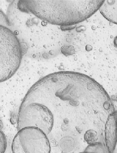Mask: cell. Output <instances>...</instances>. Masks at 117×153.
<instances>
[{"instance_id":"3","label":"cell","mask_w":117,"mask_h":153,"mask_svg":"<svg viewBox=\"0 0 117 153\" xmlns=\"http://www.w3.org/2000/svg\"><path fill=\"white\" fill-rule=\"evenodd\" d=\"M21 43L9 27L0 25V82L15 74L22 60Z\"/></svg>"},{"instance_id":"7","label":"cell","mask_w":117,"mask_h":153,"mask_svg":"<svg viewBox=\"0 0 117 153\" xmlns=\"http://www.w3.org/2000/svg\"><path fill=\"white\" fill-rule=\"evenodd\" d=\"M99 10L107 20L117 25V0L104 1Z\"/></svg>"},{"instance_id":"9","label":"cell","mask_w":117,"mask_h":153,"mask_svg":"<svg viewBox=\"0 0 117 153\" xmlns=\"http://www.w3.org/2000/svg\"><path fill=\"white\" fill-rule=\"evenodd\" d=\"M0 25L9 27L11 26L10 21L6 14L0 9Z\"/></svg>"},{"instance_id":"8","label":"cell","mask_w":117,"mask_h":153,"mask_svg":"<svg viewBox=\"0 0 117 153\" xmlns=\"http://www.w3.org/2000/svg\"><path fill=\"white\" fill-rule=\"evenodd\" d=\"M7 148V139L4 132L0 130V153H4Z\"/></svg>"},{"instance_id":"12","label":"cell","mask_w":117,"mask_h":153,"mask_svg":"<svg viewBox=\"0 0 117 153\" xmlns=\"http://www.w3.org/2000/svg\"><path fill=\"white\" fill-rule=\"evenodd\" d=\"M3 127V123L2 122V121L0 120V130H1Z\"/></svg>"},{"instance_id":"1","label":"cell","mask_w":117,"mask_h":153,"mask_svg":"<svg viewBox=\"0 0 117 153\" xmlns=\"http://www.w3.org/2000/svg\"><path fill=\"white\" fill-rule=\"evenodd\" d=\"M33 102L46 106L53 116L47 136L54 143L51 153H77L81 140L105 143V125L115 111L106 91L89 76L68 71L48 75L33 85L21 105Z\"/></svg>"},{"instance_id":"4","label":"cell","mask_w":117,"mask_h":153,"mask_svg":"<svg viewBox=\"0 0 117 153\" xmlns=\"http://www.w3.org/2000/svg\"><path fill=\"white\" fill-rule=\"evenodd\" d=\"M53 125V116L46 106L36 102L21 105L17 122L18 131L25 127H35L48 136Z\"/></svg>"},{"instance_id":"5","label":"cell","mask_w":117,"mask_h":153,"mask_svg":"<svg viewBox=\"0 0 117 153\" xmlns=\"http://www.w3.org/2000/svg\"><path fill=\"white\" fill-rule=\"evenodd\" d=\"M13 153H51V146L45 133L35 127H25L15 136Z\"/></svg>"},{"instance_id":"11","label":"cell","mask_w":117,"mask_h":153,"mask_svg":"<svg viewBox=\"0 0 117 153\" xmlns=\"http://www.w3.org/2000/svg\"><path fill=\"white\" fill-rule=\"evenodd\" d=\"M114 46L117 48V36L114 38Z\"/></svg>"},{"instance_id":"10","label":"cell","mask_w":117,"mask_h":153,"mask_svg":"<svg viewBox=\"0 0 117 153\" xmlns=\"http://www.w3.org/2000/svg\"><path fill=\"white\" fill-rule=\"evenodd\" d=\"M115 115L116 118V120H117V111L115 112ZM113 153H117V139H116V145H115V149L113 150Z\"/></svg>"},{"instance_id":"13","label":"cell","mask_w":117,"mask_h":153,"mask_svg":"<svg viewBox=\"0 0 117 153\" xmlns=\"http://www.w3.org/2000/svg\"><path fill=\"white\" fill-rule=\"evenodd\" d=\"M80 153H83V152H80Z\"/></svg>"},{"instance_id":"2","label":"cell","mask_w":117,"mask_h":153,"mask_svg":"<svg viewBox=\"0 0 117 153\" xmlns=\"http://www.w3.org/2000/svg\"><path fill=\"white\" fill-rule=\"evenodd\" d=\"M103 3L102 0H21L18 7L50 24L67 26L87 20Z\"/></svg>"},{"instance_id":"6","label":"cell","mask_w":117,"mask_h":153,"mask_svg":"<svg viewBox=\"0 0 117 153\" xmlns=\"http://www.w3.org/2000/svg\"><path fill=\"white\" fill-rule=\"evenodd\" d=\"M116 139L117 120L114 112L108 117L104 128V143L109 153H113Z\"/></svg>"}]
</instances>
